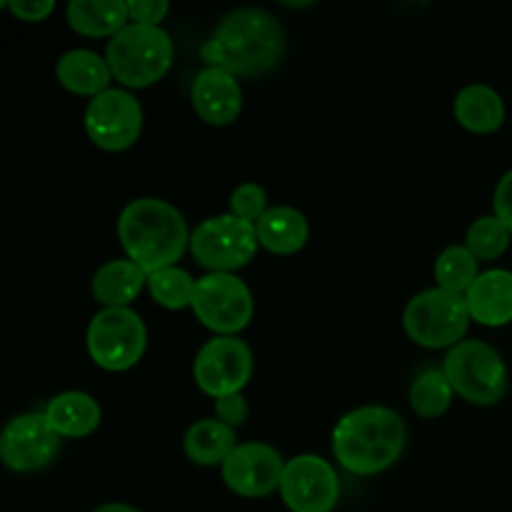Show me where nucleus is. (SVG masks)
<instances>
[{
    "instance_id": "obj_1",
    "label": "nucleus",
    "mask_w": 512,
    "mask_h": 512,
    "mask_svg": "<svg viewBox=\"0 0 512 512\" xmlns=\"http://www.w3.org/2000/svg\"><path fill=\"white\" fill-rule=\"evenodd\" d=\"M285 30L263 8H238L225 15L215 33L200 45L205 68H223L235 78L265 75L283 60Z\"/></svg>"
},
{
    "instance_id": "obj_2",
    "label": "nucleus",
    "mask_w": 512,
    "mask_h": 512,
    "mask_svg": "<svg viewBox=\"0 0 512 512\" xmlns=\"http://www.w3.org/2000/svg\"><path fill=\"white\" fill-rule=\"evenodd\" d=\"M333 458L353 475H378L393 468L408 443L405 420L385 405H363L333 428Z\"/></svg>"
},
{
    "instance_id": "obj_3",
    "label": "nucleus",
    "mask_w": 512,
    "mask_h": 512,
    "mask_svg": "<svg viewBox=\"0 0 512 512\" xmlns=\"http://www.w3.org/2000/svg\"><path fill=\"white\" fill-rule=\"evenodd\" d=\"M118 240L125 258L145 275L173 268L190 248V230L183 213L160 198L130 200L118 215Z\"/></svg>"
},
{
    "instance_id": "obj_4",
    "label": "nucleus",
    "mask_w": 512,
    "mask_h": 512,
    "mask_svg": "<svg viewBox=\"0 0 512 512\" xmlns=\"http://www.w3.org/2000/svg\"><path fill=\"white\" fill-rule=\"evenodd\" d=\"M175 45L163 28L128 23L108 40L105 60L125 90H143L155 85L173 68Z\"/></svg>"
},
{
    "instance_id": "obj_5",
    "label": "nucleus",
    "mask_w": 512,
    "mask_h": 512,
    "mask_svg": "<svg viewBox=\"0 0 512 512\" xmlns=\"http://www.w3.org/2000/svg\"><path fill=\"white\" fill-rule=\"evenodd\" d=\"M453 393L465 403L490 408L505 398L510 388V370L498 348L485 340H463L448 350L443 360Z\"/></svg>"
},
{
    "instance_id": "obj_6",
    "label": "nucleus",
    "mask_w": 512,
    "mask_h": 512,
    "mask_svg": "<svg viewBox=\"0 0 512 512\" xmlns=\"http://www.w3.org/2000/svg\"><path fill=\"white\" fill-rule=\"evenodd\" d=\"M470 318L465 295L450 293L445 288H428L413 295L405 305L403 328L415 345L428 350L455 348L468 333Z\"/></svg>"
},
{
    "instance_id": "obj_7",
    "label": "nucleus",
    "mask_w": 512,
    "mask_h": 512,
    "mask_svg": "<svg viewBox=\"0 0 512 512\" xmlns=\"http://www.w3.org/2000/svg\"><path fill=\"white\" fill-rule=\"evenodd\" d=\"M85 348L98 368L125 373L143 360L148 328L133 308H103L90 318Z\"/></svg>"
},
{
    "instance_id": "obj_8",
    "label": "nucleus",
    "mask_w": 512,
    "mask_h": 512,
    "mask_svg": "<svg viewBox=\"0 0 512 512\" xmlns=\"http://www.w3.org/2000/svg\"><path fill=\"white\" fill-rule=\"evenodd\" d=\"M258 230L253 223L235 215H213L205 218L190 233V255L208 273H235L245 268L258 253Z\"/></svg>"
},
{
    "instance_id": "obj_9",
    "label": "nucleus",
    "mask_w": 512,
    "mask_h": 512,
    "mask_svg": "<svg viewBox=\"0 0 512 512\" xmlns=\"http://www.w3.org/2000/svg\"><path fill=\"white\" fill-rule=\"evenodd\" d=\"M190 310L215 335L238 338L253 320L255 300L248 283L235 273H205L195 283Z\"/></svg>"
},
{
    "instance_id": "obj_10",
    "label": "nucleus",
    "mask_w": 512,
    "mask_h": 512,
    "mask_svg": "<svg viewBox=\"0 0 512 512\" xmlns=\"http://www.w3.org/2000/svg\"><path fill=\"white\" fill-rule=\"evenodd\" d=\"M143 105L130 90L108 88L88 100L83 125L90 143L105 153H123L138 143L143 133Z\"/></svg>"
},
{
    "instance_id": "obj_11",
    "label": "nucleus",
    "mask_w": 512,
    "mask_h": 512,
    "mask_svg": "<svg viewBox=\"0 0 512 512\" xmlns=\"http://www.w3.org/2000/svg\"><path fill=\"white\" fill-rule=\"evenodd\" d=\"M253 378V350L240 338L215 335L200 345L193 360V380L208 398L243 393Z\"/></svg>"
},
{
    "instance_id": "obj_12",
    "label": "nucleus",
    "mask_w": 512,
    "mask_h": 512,
    "mask_svg": "<svg viewBox=\"0 0 512 512\" xmlns=\"http://www.w3.org/2000/svg\"><path fill=\"white\" fill-rule=\"evenodd\" d=\"M278 490L290 512H333L340 500L338 470L320 455H295L285 460Z\"/></svg>"
},
{
    "instance_id": "obj_13",
    "label": "nucleus",
    "mask_w": 512,
    "mask_h": 512,
    "mask_svg": "<svg viewBox=\"0 0 512 512\" xmlns=\"http://www.w3.org/2000/svg\"><path fill=\"white\" fill-rule=\"evenodd\" d=\"M60 440L43 413L15 415L0 430V463L13 473H38L60 453Z\"/></svg>"
},
{
    "instance_id": "obj_14",
    "label": "nucleus",
    "mask_w": 512,
    "mask_h": 512,
    "mask_svg": "<svg viewBox=\"0 0 512 512\" xmlns=\"http://www.w3.org/2000/svg\"><path fill=\"white\" fill-rule=\"evenodd\" d=\"M285 460L278 448L260 440L238 443L230 458L220 465L223 483L240 498H268L280 488Z\"/></svg>"
},
{
    "instance_id": "obj_15",
    "label": "nucleus",
    "mask_w": 512,
    "mask_h": 512,
    "mask_svg": "<svg viewBox=\"0 0 512 512\" xmlns=\"http://www.w3.org/2000/svg\"><path fill=\"white\" fill-rule=\"evenodd\" d=\"M190 103L198 118L213 128L233 125L243 113V88L223 68H203L190 88Z\"/></svg>"
},
{
    "instance_id": "obj_16",
    "label": "nucleus",
    "mask_w": 512,
    "mask_h": 512,
    "mask_svg": "<svg viewBox=\"0 0 512 512\" xmlns=\"http://www.w3.org/2000/svg\"><path fill=\"white\" fill-rule=\"evenodd\" d=\"M470 318L485 328L512 323V270L493 268L475 278L465 293Z\"/></svg>"
},
{
    "instance_id": "obj_17",
    "label": "nucleus",
    "mask_w": 512,
    "mask_h": 512,
    "mask_svg": "<svg viewBox=\"0 0 512 512\" xmlns=\"http://www.w3.org/2000/svg\"><path fill=\"white\" fill-rule=\"evenodd\" d=\"M43 415L60 438L80 440L93 435L103 423V408L98 400L83 390H65L48 400Z\"/></svg>"
},
{
    "instance_id": "obj_18",
    "label": "nucleus",
    "mask_w": 512,
    "mask_h": 512,
    "mask_svg": "<svg viewBox=\"0 0 512 512\" xmlns=\"http://www.w3.org/2000/svg\"><path fill=\"white\" fill-rule=\"evenodd\" d=\"M453 115L468 133L490 135L503 128L505 123V100L493 85L488 83H470L458 90L453 100Z\"/></svg>"
},
{
    "instance_id": "obj_19",
    "label": "nucleus",
    "mask_w": 512,
    "mask_h": 512,
    "mask_svg": "<svg viewBox=\"0 0 512 512\" xmlns=\"http://www.w3.org/2000/svg\"><path fill=\"white\" fill-rule=\"evenodd\" d=\"M55 78L68 93L93 100L95 95L110 88L113 73H110L105 55H98L88 48H73L58 58Z\"/></svg>"
},
{
    "instance_id": "obj_20",
    "label": "nucleus",
    "mask_w": 512,
    "mask_h": 512,
    "mask_svg": "<svg viewBox=\"0 0 512 512\" xmlns=\"http://www.w3.org/2000/svg\"><path fill=\"white\" fill-rule=\"evenodd\" d=\"M143 288H148V275L128 258L108 260L90 280V293L103 308H130Z\"/></svg>"
},
{
    "instance_id": "obj_21",
    "label": "nucleus",
    "mask_w": 512,
    "mask_h": 512,
    "mask_svg": "<svg viewBox=\"0 0 512 512\" xmlns=\"http://www.w3.org/2000/svg\"><path fill=\"white\" fill-rule=\"evenodd\" d=\"M258 243L273 255H295L308 245L310 225L298 208L273 205L263 218L255 223Z\"/></svg>"
},
{
    "instance_id": "obj_22",
    "label": "nucleus",
    "mask_w": 512,
    "mask_h": 512,
    "mask_svg": "<svg viewBox=\"0 0 512 512\" xmlns=\"http://www.w3.org/2000/svg\"><path fill=\"white\" fill-rule=\"evenodd\" d=\"M238 448V433L218 418H205L185 430L183 450L190 463L200 468H218Z\"/></svg>"
},
{
    "instance_id": "obj_23",
    "label": "nucleus",
    "mask_w": 512,
    "mask_h": 512,
    "mask_svg": "<svg viewBox=\"0 0 512 512\" xmlns=\"http://www.w3.org/2000/svg\"><path fill=\"white\" fill-rule=\"evenodd\" d=\"M65 20L85 38H113L130 23L123 0H70Z\"/></svg>"
},
{
    "instance_id": "obj_24",
    "label": "nucleus",
    "mask_w": 512,
    "mask_h": 512,
    "mask_svg": "<svg viewBox=\"0 0 512 512\" xmlns=\"http://www.w3.org/2000/svg\"><path fill=\"white\" fill-rule=\"evenodd\" d=\"M408 398L415 415H420L425 420H435L448 413L455 393L448 375L443 373V368H428L413 380Z\"/></svg>"
},
{
    "instance_id": "obj_25",
    "label": "nucleus",
    "mask_w": 512,
    "mask_h": 512,
    "mask_svg": "<svg viewBox=\"0 0 512 512\" xmlns=\"http://www.w3.org/2000/svg\"><path fill=\"white\" fill-rule=\"evenodd\" d=\"M478 263L480 260L465 245H448L438 255V260H435L433 273L435 280H438V288L465 295L470 285L475 283V278L480 275Z\"/></svg>"
},
{
    "instance_id": "obj_26",
    "label": "nucleus",
    "mask_w": 512,
    "mask_h": 512,
    "mask_svg": "<svg viewBox=\"0 0 512 512\" xmlns=\"http://www.w3.org/2000/svg\"><path fill=\"white\" fill-rule=\"evenodd\" d=\"M195 283L198 280L180 265L173 268L158 270V273L148 275V293L160 308L165 310H185L193 305Z\"/></svg>"
},
{
    "instance_id": "obj_27",
    "label": "nucleus",
    "mask_w": 512,
    "mask_h": 512,
    "mask_svg": "<svg viewBox=\"0 0 512 512\" xmlns=\"http://www.w3.org/2000/svg\"><path fill=\"white\" fill-rule=\"evenodd\" d=\"M512 233L493 213L473 220L465 233V248L478 260H498L510 248Z\"/></svg>"
},
{
    "instance_id": "obj_28",
    "label": "nucleus",
    "mask_w": 512,
    "mask_h": 512,
    "mask_svg": "<svg viewBox=\"0 0 512 512\" xmlns=\"http://www.w3.org/2000/svg\"><path fill=\"white\" fill-rule=\"evenodd\" d=\"M268 210V193L258 183H243L230 193V215L245 220V223L255 225Z\"/></svg>"
},
{
    "instance_id": "obj_29",
    "label": "nucleus",
    "mask_w": 512,
    "mask_h": 512,
    "mask_svg": "<svg viewBox=\"0 0 512 512\" xmlns=\"http://www.w3.org/2000/svg\"><path fill=\"white\" fill-rule=\"evenodd\" d=\"M125 8H128L130 23L155 25V28H160L165 15L170 13L168 0H130V3H125Z\"/></svg>"
},
{
    "instance_id": "obj_30",
    "label": "nucleus",
    "mask_w": 512,
    "mask_h": 512,
    "mask_svg": "<svg viewBox=\"0 0 512 512\" xmlns=\"http://www.w3.org/2000/svg\"><path fill=\"white\" fill-rule=\"evenodd\" d=\"M248 415H250V408H248V400L243 398V393L215 400V418H218L223 425H228V428L238 430L240 425H245Z\"/></svg>"
},
{
    "instance_id": "obj_31",
    "label": "nucleus",
    "mask_w": 512,
    "mask_h": 512,
    "mask_svg": "<svg viewBox=\"0 0 512 512\" xmlns=\"http://www.w3.org/2000/svg\"><path fill=\"white\" fill-rule=\"evenodd\" d=\"M8 10L23 23H43L53 15V0H8Z\"/></svg>"
},
{
    "instance_id": "obj_32",
    "label": "nucleus",
    "mask_w": 512,
    "mask_h": 512,
    "mask_svg": "<svg viewBox=\"0 0 512 512\" xmlns=\"http://www.w3.org/2000/svg\"><path fill=\"white\" fill-rule=\"evenodd\" d=\"M493 215L512 233V168L495 185Z\"/></svg>"
},
{
    "instance_id": "obj_33",
    "label": "nucleus",
    "mask_w": 512,
    "mask_h": 512,
    "mask_svg": "<svg viewBox=\"0 0 512 512\" xmlns=\"http://www.w3.org/2000/svg\"><path fill=\"white\" fill-rule=\"evenodd\" d=\"M93 512H143V510L133 508V505H125V503H105V505H100V508H95Z\"/></svg>"
},
{
    "instance_id": "obj_34",
    "label": "nucleus",
    "mask_w": 512,
    "mask_h": 512,
    "mask_svg": "<svg viewBox=\"0 0 512 512\" xmlns=\"http://www.w3.org/2000/svg\"><path fill=\"white\" fill-rule=\"evenodd\" d=\"M3 8H8V3H5V0H0V10Z\"/></svg>"
}]
</instances>
